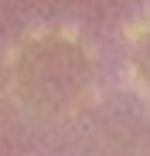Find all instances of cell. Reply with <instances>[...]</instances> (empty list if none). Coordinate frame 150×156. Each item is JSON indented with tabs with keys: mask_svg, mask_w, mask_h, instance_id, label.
<instances>
[{
	"mask_svg": "<svg viewBox=\"0 0 150 156\" xmlns=\"http://www.w3.org/2000/svg\"><path fill=\"white\" fill-rule=\"evenodd\" d=\"M133 51H137V65L143 71H150V17L140 20V27L133 34Z\"/></svg>",
	"mask_w": 150,
	"mask_h": 156,
	"instance_id": "1",
	"label": "cell"
}]
</instances>
